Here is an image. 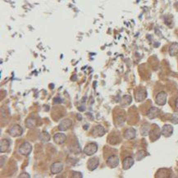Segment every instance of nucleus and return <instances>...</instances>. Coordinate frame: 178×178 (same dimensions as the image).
Returning <instances> with one entry per match:
<instances>
[{"instance_id":"1","label":"nucleus","mask_w":178,"mask_h":178,"mask_svg":"<svg viewBox=\"0 0 178 178\" xmlns=\"http://www.w3.org/2000/svg\"><path fill=\"white\" fill-rule=\"evenodd\" d=\"M98 150V145L95 143H90L86 145L85 149H84V153L86 154V155H93L95 154V153Z\"/></svg>"},{"instance_id":"2","label":"nucleus","mask_w":178,"mask_h":178,"mask_svg":"<svg viewBox=\"0 0 178 178\" xmlns=\"http://www.w3.org/2000/svg\"><path fill=\"white\" fill-rule=\"evenodd\" d=\"M22 132H23V130H22V126H20L19 125H13L8 130L9 134L13 137L20 136L22 134Z\"/></svg>"},{"instance_id":"3","label":"nucleus","mask_w":178,"mask_h":178,"mask_svg":"<svg viewBox=\"0 0 178 178\" xmlns=\"http://www.w3.org/2000/svg\"><path fill=\"white\" fill-rule=\"evenodd\" d=\"M32 150V146L28 142H25L19 148V153L22 155H28Z\"/></svg>"},{"instance_id":"4","label":"nucleus","mask_w":178,"mask_h":178,"mask_svg":"<svg viewBox=\"0 0 178 178\" xmlns=\"http://www.w3.org/2000/svg\"><path fill=\"white\" fill-rule=\"evenodd\" d=\"M63 169V164L61 162H56L53 163L50 167V171L53 174H58Z\"/></svg>"},{"instance_id":"5","label":"nucleus","mask_w":178,"mask_h":178,"mask_svg":"<svg viewBox=\"0 0 178 178\" xmlns=\"http://www.w3.org/2000/svg\"><path fill=\"white\" fill-rule=\"evenodd\" d=\"M99 164V158H97V157H94V158H90V160H89L88 163H87V167H88L89 170L90 171H93V170L96 169L98 166Z\"/></svg>"},{"instance_id":"6","label":"nucleus","mask_w":178,"mask_h":178,"mask_svg":"<svg viewBox=\"0 0 178 178\" xmlns=\"http://www.w3.org/2000/svg\"><path fill=\"white\" fill-rule=\"evenodd\" d=\"M119 163V158L118 157L116 156V155H112V156H110L109 158H108V160H107V165H108V167H116Z\"/></svg>"},{"instance_id":"7","label":"nucleus","mask_w":178,"mask_h":178,"mask_svg":"<svg viewBox=\"0 0 178 178\" xmlns=\"http://www.w3.org/2000/svg\"><path fill=\"white\" fill-rule=\"evenodd\" d=\"M72 125V121H71L70 119H65L63 121H61V123L58 126V129L59 131H65L68 128H70Z\"/></svg>"},{"instance_id":"8","label":"nucleus","mask_w":178,"mask_h":178,"mask_svg":"<svg viewBox=\"0 0 178 178\" xmlns=\"http://www.w3.org/2000/svg\"><path fill=\"white\" fill-rule=\"evenodd\" d=\"M67 136L63 133H57V134H55V136H53V140H54L55 143H57V145H62V144H63Z\"/></svg>"},{"instance_id":"9","label":"nucleus","mask_w":178,"mask_h":178,"mask_svg":"<svg viewBox=\"0 0 178 178\" xmlns=\"http://www.w3.org/2000/svg\"><path fill=\"white\" fill-rule=\"evenodd\" d=\"M166 99H167V95L164 92L159 93L156 97V101L158 104L159 105H163L166 103Z\"/></svg>"},{"instance_id":"10","label":"nucleus","mask_w":178,"mask_h":178,"mask_svg":"<svg viewBox=\"0 0 178 178\" xmlns=\"http://www.w3.org/2000/svg\"><path fill=\"white\" fill-rule=\"evenodd\" d=\"M105 133V130L102 126H97L93 130V136H102Z\"/></svg>"},{"instance_id":"11","label":"nucleus","mask_w":178,"mask_h":178,"mask_svg":"<svg viewBox=\"0 0 178 178\" xmlns=\"http://www.w3.org/2000/svg\"><path fill=\"white\" fill-rule=\"evenodd\" d=\"M133 164H134V160H133V158H131V157H128V158L124 159L122 166H123L124 169H129L130 167H131V166Z\"/></svg>"},{"instance_id":"12","label":"nucleus","mask_w":178,"mask_h":178,"mask_svg":"<svg viewBox=\"0 0 178 178\" xmlns=\"http://www.w3.org/2000/svg\"><path fill=\"white\" fill-rule=\"evenodd\" d=\"M135 135H136V131L134 129H128L125 132V138L127 140H131V139L134 138Z\"/></svg>"},{"instance_id":"13","label":"nucleus","mask_w":178,"mask_h":178,"mask_svg":"<svg viewBox=\"0 0 178 178\" xmlns=\"http://www.w3.org/2000/svg\"><path fill=\"white\" fill-rule=\"evenodd\" d=\"M9 148V142L7 140H2L1 141V153H4Z\"/></svg>"},{"instance_id":"14","label":"nucleus","mask_w":178,"mask_h":178,"mask_svg":"<svg viewBox=\"0 0 178 178\" xmlns=\"http://www.w3.org/2000/svg\"><path fill=\"white\" fill-rule=\"evenodd\" d=\"M163 134L164 136H171V132H172V128H171V126H166L163 128Z\"/></svg>"},{"instance_id":"15","label":"nucleus","mask_w":178,"mask_h":178,"mask_svg":"<svg viewBox=\"0 0 178 178\" xmlns=\"http://www.w3.org/2000/svg\"><path fill=\"white\" fill-rule=\"evenodd\" d=\"M35 120L33 118H29L27 120V122H26V126L28 128H33L35 126Z\"/></svg>"},{"instance_id":"16","label":"nucleus","mask_w":178,"mask_h":178,"mask_svg":"<svg viewBox=\"0 0 178 178\" xmlns=\"http://www.w3.org/2000/svg\"><path fill=\"white\" fill-rule=\"evenodd\" d=\"M40 139L42 141H43V142H47V141H49L50 136H49V135H48L47 132H43V133L40 135Z\"/></svg>"}]
</instances>
